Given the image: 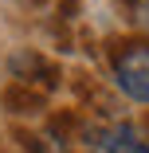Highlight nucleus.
I'll return each instance as SVG.
<instances>
[{
    "instance_id": "6",
    "label": "nucleus",
    "mask_w": 149,
    "mask_h": 153,
    "mask_svg": "<svg viewBox=\"0 0 149 153\" xmlns=\"http://www.w3.org/2000/svg\"><path fill=\"white\" fill-rule=\"evenodd\" d=\"M133 20L149 32V0H133Z\"/></svg>"
},
{
    "instance_id": "3",
    "label": "nucleus",
    "mask_w": 149,
    "mask_h": 153,
    "mask_svg": "<svg viewBox=\"0 0 149 153\" xmlns=\"http://www.w3.org/2000/svg\"><path fill=\"white\" fill-rule=\"evenodd\" d=\"M86 137H90V145H98L94 153H145L133 126H126V122H114L106 130H86Z\"/></svg>"
},
{
    "instance_id": "4",
    "label": "nucleus",
    "mask_w": 149,
    "mask_h": 153,
    "mask_svg": "<svg viewBox=\"0 0 149 153\" xmlns=\"http://www.w3.org/2000/svg\"><path fill=\"white\" fill-rule=\"evenodd\" d=\"M4 110L12 114H39L47 110V94L36 86H24V82H8L4 86Z\"/></svg>"
},
{
    "instance_id": "5",
    "label": "nucleus",
    "mask_w": 149,
    "mask_h": 153,
    "mask_svg": "<svg viewBox=\"0 0 149 153\" xmlns=\"http://www.w3.org/2000/svg\"><path fill=\"white\" fill-rule=\"evenodd\" d=\"M75 126H79V114H63V118H55V122H51V134L59 137V145L67 141V134H71Z\"/></svg>"
},
{
    "instance_id": "8",
    "label": "nucleus",
    "mask_w": 149,
    "mask_h": 153,
    "mask_svg": "<svg viewBox=\"0 0 149 153\" xmlns=\"http://www.w3.org/2000/svg\"><path fill=\"white\" fill-rule=\"evenodd\" d=\"M59 8H63V12H67V20H71V16L79 12V0H63V4H59Z\"/></svg>"
},
{
    "instance_id": "1",
    "label": "nucleus",
    "mask_w": 149,
    "mask_h": 153,
    "mask_svg": "<svg viewBox=\"0 0 149 153\" xmlns=\"http://www.w3.org/2000/svg\"><path fill=\"white\" fill-rule=\"evenodd\" d=\"M114 79L122 86V94H130L133 102H149V43H141V39L118 43Z\"/></svg>"
},
{
    "instance_id": "7",
    "label": "nucleus",
    "mask_w": 149,
    "mask_h": 153,
    "mask_svg": "<svg viewBox=\"0 0 149 153\" xmlns=\"http://www.w3.org/2000/svg\"><path fill=\"white\" fill-rule=\"evenodd\" d=\"M20 141H24V149L27 153H43V145H39V137H32V134H16Z\"/></svg>"
},
{
    "instance_id": "2",
    "label": "nucleus",
    "mask_w": 149,
    "mask_h": 153,
    "mask_svg": "<svg viewBox=\"0 0 149 153\" xmlns=\"http://www.w3.org/2000/svg\"><path fill=\"white\" fill-rule=\"evenodd\" d=\"M12 75H16V82H24V86H36V90H59V82H63V75H59V67L51 63V59H43L39 51H16L12 55Z\"/></svg>"
}]
</instances>
